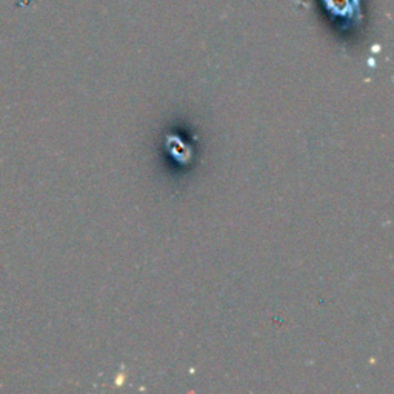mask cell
Instances as JSON below:
<instances>
[{
	"label": "cell",
	"mask_w": 394,
	"mask_h": 394,
	"mask_svg": "<svg viewBox=\"0 0 394 394\" xmlns=\"http://www.w3.org/2000/svg\"><path fill=\"white\" fill-rule=\"evenodd\" d=\"M330 6L337 13H346L351 8L353 0H328Z\"/></svg>",
	"instance_id": "6da1fadb"
}]
</instances>
